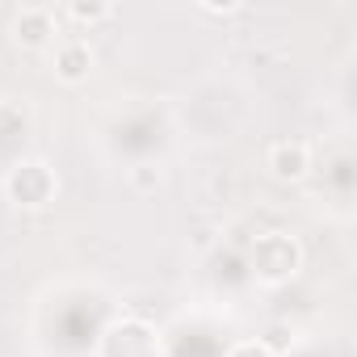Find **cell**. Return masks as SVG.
<instances>
[{"instance_id":"obj_1","label":"cell","mask_w":357,"mask_h":357,"mask_svg":"<svg viewBox=\"0 0 357 357\" xmlns=\"http://www.w3.org/2000/svg\"><path fill=\"white\" fill-rule=\"evenodd\" d=\"M252 265H257L261 278L282 282V278H290V273L298 269V244H294L290 236H265V240H257Z\"/></svg>"},{"instance_id":"obj_2","label":"cell","mask_w":357,"mask_h":357,"mask_svg":"<svg viewBox=\"0 0 357 357\" xmlns=\"http://www.w3.org/2000/svg\"><path fill=\"white\" fill-rule=\"evenodd\" d=\"M55 190V176L47 172V164H17L9 172V198L17 206H43Z\"/></svg>"},{"instance_id":"obj_3","label":"cell","mask_w":357,"mask_h":357,"mask_svg":"<svg viewBox=\"0 0 357 357\" xmlns=\"http://www.w3.org/2000/svg\"><path fill=\"white\" fill-rule=\"evenodd\" d=\"M269 168H273V176H278V181H298V176L311 168L307 143H290V139L273 143V147H269Z\"/></svg>"},{"instance_id":"obj_4","label":"cell","mask_w":357,"mask_h":357,"mask_svg":"<svg viewBox=\"0 0 357 357\" xmlns=\"http://www.w3.org/2000/svg\"><path fill=\"white\" fill-rule=\"evenodd\" d=\"M13 30H17L22 47H47L51 34H55V13L51 9H22Z\"/></svg>"},{"instance_id":"obj_5","label":"cell","mask_w":357,"mask_h":357,"mask_svg":"<svg viewBox=\"0 0 357 357\" xmlns=\"http://www.w3.org/2000/svg\"><path fill=\"white\" fill-rule=\"evenodd\" d=\"M89 68H93V51H89L84 43H63V47L55 51V72H59V80L76 84V80L89 76Z\"/></svg>"},{"instance_id":"obj_6","label":"cell","mask_w":357,"mask_h":357,"mask_svg":"<svg viewBox=\"0 0 357 357\" xmlns=\"http://www.w3.org/2000/svg\"><path fill=\"white\" fill-rule=\"evenodd\" d=\"M68 17H76V22H101V17H109V5H68Z\"/></svg>"},{"instance_id":"obj_7","label":"cell","mask_w":357,"mask_h":357,"mask_svg":"<svg viewBox=\"0 0 357 357\" xmlns=\"http://www.w3.org/2000/svg\"><path fill=\"white\" fill-rule=\"evenodd\" d=\"M231 357H273V353L265 349V340H248V344H240Z\"/></svg>"},{"instance_id":"obj_8","label":"cell","mask_w":357,"mask_h":357,"mask_svg":"<svg viewBox=\"0 0 357 357\" xmlns=\"http://www.w3.org/2000/svg\"><path fill=\"white\" fill-rule=\"evenodd\" d=\"M135 185H139V190H151L155 176H151V172H135Z\"/></svg>"}]
</instances>
